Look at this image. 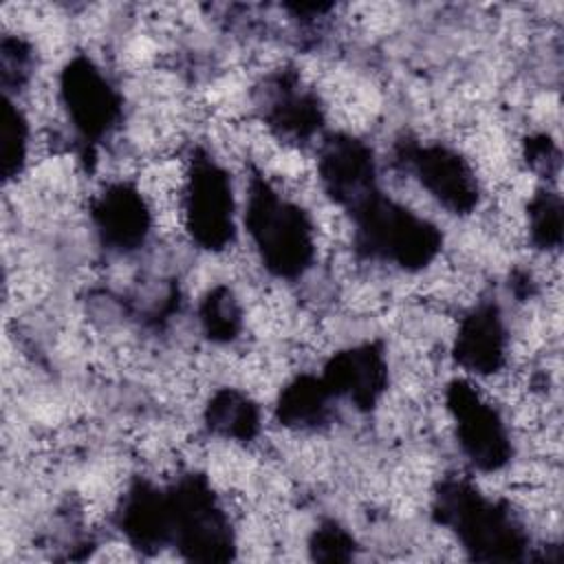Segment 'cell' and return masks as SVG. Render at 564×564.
<instances>
[{
    "mask_svg": "<svg viewBox=\"0 0 564 564\" xmlns=\"http://www.w3.org/2000/svg\"><path fill=\"white\" fill-rule=\"evenodd\" d=\"M64 93L68 108L73 110L77 126L86 132L108 128L117 104L110 86L97 75V68L88 62H75L64 77Z\"/></svg>",
    "mask_w": 564,
    "mask_h": 564,
    "instance_id": "obj_1",
    "label": "cell"
}]
</instances>
